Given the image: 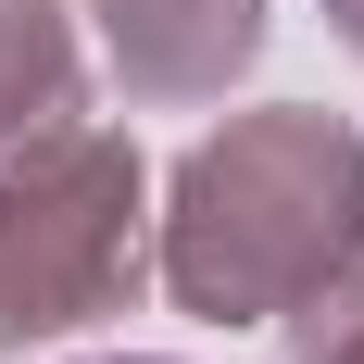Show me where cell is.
<instances>
[{"label": "cell", "mask_w": 364, "mask_h": 364, "mask_svg": "<svg viewBox=\"0 0 364 364\" xmlns=\"http://www.w3.org/2000/svg\"><path fill=\"white\" fill-rule=\"evenodd\" d=\"M352 239H364V151L327 113H264L188 164L164 277L188 314H277V301L327 289Z\"/></svg>", "instance_id": "1"}, {"label": "cell", "mask_w": 364, "mask_h": 364, "mask_svg": "<svg viewBox=\"0 0 364 364\" xmlns=\"http://www.w3.org/2000/svg\"><path fill=\"white\" fill-rule=\"evenodd\" d=\"M139 277V164L113 139H26L0 176V339H50Z\"/></svg>", "instance_id": "2"}, {"label": "cell", "mask_w": 364, "mask_h": 364, "mask_svg": "<svg viewBox=\"0 0 364 364\" xmlns=\"http://www.w3.org/2000/svg\"><path fill=\"white\" fill-rule=\"evenodd\" d=\"M252 13L264 0H101L113 26V63L139 75L151 101H201L252 63Z\"/></svg>", "instance_id": "3"}, {"label": "cell", "mask_w": 364, "mask_h": 364, "mask_svg": "<svg viewBox=\"0 0 364 364\" xmlns=\"http://www.w3.org/2000/svg\"><path fill=\"white\" fill-rule=\"evenodd\" d=\"M75 113V50H63V13L50 0H0V151L50 139Z\"/></svg>", "instance_id": "4"}, {"label": "cell", "mask_w": 364, "mask_h": 364, "mask_svg": "<svg viewBox=\"0 0 364 364\" xmlns=\"http://www.w3.org/2000/svg\"><path fill=\"white\" fill-rule=\"evenodd\" d=\"M301 364H364V301H314V327H301Z\"/></svg>", "instance_id": "5"}, {"label": "cell", "mask_w": 364, "mask_h": 364, "mask_svg": "<svg viewBox=\"0 0 364 364\" xmlns=\"http://www.w3.org/2000/svg\"><path fill=\"white\" fill-rule=\"evenodd\" d=\"M327 13H339V38H352V50H364V0H327Z\"/></svg>", "instance_id": "6"}, {"label": "cell", "mask_w": 364, "mask_h": 364, "mask_svg": "<svg viewBox=\"0 0 364 364\" xmlns=\"http://www.w3.org/2000/svg\"><path fill=\"white\" fill-rule=\"evenodd\" d=\"M113 364H151V352H113Z\"/></svg>", "instance_id": "7"}]
</instances>
